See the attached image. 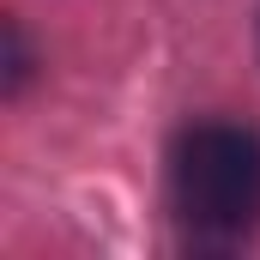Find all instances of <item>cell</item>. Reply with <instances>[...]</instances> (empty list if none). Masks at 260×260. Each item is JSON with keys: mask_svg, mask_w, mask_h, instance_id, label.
Instances as JSON below:
<instances>
[{"mask_svg": "<svg viewBox=\"0 0 260 260\" xmlns=\"http://www.w3.org/2000/svg\"><path fill=\"white\" fill-rule=\"evenodd\" d=\"M170 200L200 242H242L260 224V133L200 121L170 151Z\"/></svg>", "mask_w": 260, "mask_h": 260, "instance_id": "cell-1", "label": "cell"}, {"mask_svg": "<svg viewBox=\"0 0 260 260\" xmlns=\"http://www.w3.org/2000/svg\"><path fill=\"white\" fill-rule=\"evenodd\" d=\"M24 79H30V49H24L18 18H6V97H18V91H24Z\"/></svg>", "mask_w": 260, "mask_h": 260, "instance_id": "cell-2", "label": "cell"}]
</instances>
